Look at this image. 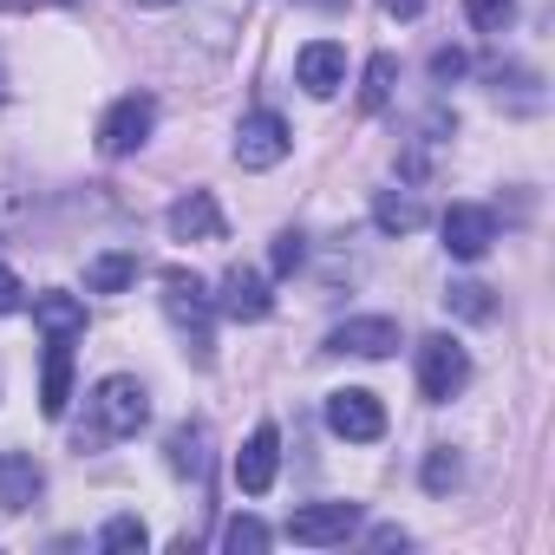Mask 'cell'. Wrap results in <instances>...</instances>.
Masks as SVG:
<instances>
[{
  "mask_svg": "<svg viewBox=\"0 0 555 555\" xmlns=\"http://www.w3.org/2000/svg\"><path fill=\"white\" fill-rule=\"evenodd\" d=\"M92 425L79 431V444H112V438H138L151 425V392L131 379V373H112L92 386Z\"/></svg>",
  "mask_w": 555,
  "mask_h": 555,
  "instance_id": "1",
  "label": "cell"
},
{
  "mask_svg": "<svg viewBox=\"0 0 555 555\" xmlns=\"http://www.w3.org/2000/svg\"><path fill=\"white\" fill-rule=\"evenodd\" d=\"M164 314H170V327L196 347V360H209V295H203V282L190 268H164Z\"/></svg>",
  "mask_w": 555,
  "mask_h": 555,
  "instance_id": "2",
  "label": "cell"
},
{
  "mask_svg": "<svg viewBox=\"0 0 555 555\" xmlns=\"http://www.w3.org/2000/svg\"><path fill=\"white\" fill-rule=\"evenodd\" d=\"M464 386H470V353H464L451 334L418 340V392H425L431 405H444V399H457Z\"/></svg>",
  "mask_w": 555,
  "mask_h": 555,
  "instance_id": "3",
  "label": "cell"
},
{
  "mask_svg": "<svg viewBox=\"0 0 555 555\" xmlns=\"http://www.w3.org/2000/svg\"><path fill=\"white\" fill-rule=\"evenodd\" d=\"M151 125H157V99H151V92H125V99L99 118V151H105V157H131V151L151 138Z\"/></svg>",
  "mask_w": 555,
  "mask_h": 555,
  "instance_id": "4",
  "label": "cell"
},
{
  "mask_svg": "<svg viewBox=\"0 0 555 555\" xmlns=\"http://www.w3.org/2000/svg\"><path fill=\"white\" fill-rule=\"evenodd\" d=\"M288 151H295V138H288L282 112H248L242 118V131H235V164L242 170H274Z\"/></svg>",
  "mask_w": 555,
  "mask_h": 555,
  "instance_id": "5",
  "label": "cell"
},
{
  "mask_svg": "<svg viewBox=\"0 0 555 555\" xmlns=\"http://www.w3.org/2000/svg\"><path fill=\"white\" fill-rule=\"evenodd\" d=\"M327 431L347 438V444H379V438H386V405H379L373 392L347 386V392L327 399Z\"/></svg>",
  "mask_w": 555,
  "mask_h": 555,
  "instance_id": "6",
  "label": "cell"
},
{
  "mask_svg": "<svg viewBox=\"0 0 555 555\" xmlns=\"http://www.w3.org/2000/svg\"><path fill=\"white\" fill-rule=\"evenodd\" d=\"M360 529V503H308L288 516V542L301 548H327V542H347Z\"/></svg>",
  "mask_w": 555,
  "mask_h": 555,
  "instance_id": "7",
  "label": "cell"
},
{
  "mask_svg": "<svg viewBox=\"0 0 555 555\" xmlns=\"http://www.w3.org/2000/svg\"><path fill=\"white\" fill-rule=\"evenodd\" d=\"M274 470H282V431H274V425H255L248 444L235 451V483H242V496L274 490Z\"/></svg>",
  "mask_w": 555,
  "mask_h": 555,
  "instance_id": "8",
  "label": "cell"
},
{
  "mask_svg": "<svg viewBox=\"0 0 555 555\" xmlns=\"http://www.w3.org/2000/svg\"><path fill=\"white\" fill-rule=\"evenodd\" d=\"M490 242H496V216H490L483 203H451V209H444V248H451L457 261H483Z\"/></svg>",
  "mask_w": 555,
  "mask_h": 555,
  "instance_id": "9",
  "label": "cell"
},
{
  "mask_svg": "<svg viewBox=\"0 0 555 555\" xmlns=\"http://www.w3.org/2000/svg\"><path fill=\"white\" fill-rule=\"evenodd\" d=\"M399 347V321L386 314H360V321H340L327 334V353H360V360H386Z\"/></svg>",
  "mask_w": 555,
  "mask_h": 555,
  "instance_id": "10",
  "label": "cell"
},
{
  "mask_svg": "<svg viewBox=\"0 0 555 555\" xmlns=\"http://www.w3.org/2000/svg\"><path fill=\"white\" fill-rule=\"evenodd\" d=\"M216 308L229 314V321H268V282H261V268H229L222 274V295H216Z\"/></svg>",
  "mask_w": 555,
  "mask_h": 555,
  "instance_id": "11",
  "label": "cell"
},
{
  "mask_svg": "<svg viewBox=\"0 0 555 555\" xmlns=\"http://www.w3.org/2000/svg\"><path fill=\"white\" fill-rule=\"evenodd\" d=\"M164 222H170V235H177V242H222V209H216V196H209V190L177 196Z\"/></svg>",
  "mask_w": 555,
  "mask_h": 555,
  "instance_id": "12",
  "label": "cell"
},
{
  "mask_svg": "<svg viewBox=\"0 0 555 555\" xmlns=\"http://www.w3.org/2000/svg\"><path fill=\"white\" fill-rule=\"evenodd\" d=\"M295 79H301L314 99H334V92L347 86V53H340L334 40H314V47H301V60H295Z\"/></svg>",
  "mask_w": 555,
  "mask_h": 555,
  "instance_id": "13",
  "label": "cell"
},
{
  "mask_svg": "<svg viewBox=\"0 0 555 555\" xmlns=\"http://www.w3.org/2000/svg\"><path fill=\"white\" fill-rule=\"evenodd\" d=\"M73 405V340H47V366H40V412L66 418Z\"/></svg>",
  "mask_w": 555,
  "mask_h": 555,
  "instance_id": "14",
  "label": "cell"
},
{
  "mask_svg": "<svg viewBox=\"0 0 555 555\" xmlns=\"http://www.w3.org/2000/svg\"><path fill=\"white\" fill-rule=\"evenodd\" d=\"M47 490V470L27 451H0V509H27Z\"/></svg>",
  "mask_w": 555,
  "mask_h": 555,
  "instance_id": "15",
  "label": "cell"
},
{
  "mask_svg": "<svg viewBox=\"0 0 555 555\" xmlns=\"http://www.w3.org/2000/svg\"><path fill=\"white\" fill-rule=\"evenodd\" d=\"M34 327L47 340H79L86 334V301L79 295H34Z\"/></svg>",
  "mask_w": 555,
  "mask_h": 555,
  "instance_id": "16",
  "label": "cell"
},
{
  "mask_svg": "<svg viewBox=\"0 0 555 555\" xmlns=\"http://www.w3.org/2000/svg\"><path fill=\"white\" fill-rule=\"evenodd\" d=\"M131 282H138V255H125V248L86 261V288H92V295H118V288H131Z\"/></svg>",
  "mask_w": 555,
  "mask_h": 555,
  "instance_id": "17",
  "label": "cell"
},
{
  "mask_svg": "<svg viewBox=\"0 0 555 555\" xmlns=\"http://www.w3.org/2000/svg\"><path fill=\"white\" fill-rule=\"evenodd\" d=\"M373 222H379L386 235H412V229L425 222V203H418V196H392V190H386V196L373 203Z\"/></svg>",
  "mask_w": 555,
  "mask_h": 555,
  "instance_id": "18",
  "label": "cell"
},
{
  "mask_svg": "<svg viewBox=\"0 0 555 555\" xmlns=\"http://www.w3.org/2000/svg\"><path fill=\"white\" fill-rule=\"evenodd\" d=\"M392 79H399V66H392V53H379L366 66V86H360V112H386L392 105Z\"/></svg>",
  "mask_w": 555,
  "mask_h": 555,
  "instance_id": "19",
  "label": "cell"
},
{
  "mask_svg": "<svg viewBox=\"0 0 555 555\" xmlns=\"http://www.w3.org/2000/svg\"><path fill=\"white\" fill-rule=\"evenodd\" d=\"M203 444H209V431H203V425L170 431V464H177V470H190V477H203V464H209V457H203Z\"/></svg>",
  "mask_w": 555,
  "mask_h": 555,
  "instance_id": "20",
  "label": "cell"
},
{
  "mask_svg": "<svg viewBox=\"0 0 555 555\" xmlns=\"http://www.w3.org/2000/svg\"><path fill=\"white\" fill-rule=\"evenodd\" d=\"M464 14H470V27H483V34H503V27L516 21V0H464Z\"/></svg>",
  "mask_w": 555,
  "mask_h": 555,
  "instance_id": "21",
  "label": "cell"
},
{
  "mask_svg": "<svg viewBox=\"0 0 555 555\" xmlns=\"http://www.w3.org/2000/svg\"><path fill=\"white\" fill-rule=\"evenodd\" d=\"M151 542V529L138 522V516H112L105 529H99V548H144Z\"/></svg>",
  "mask_w": 555,
  "mask_h": 555,
  "instance_id": "22",
  "label": "cell"
},
{
  "mask_svg": "<svg viewBox=\"0 0 555 555\" xmlns=\"http://www.w3.org/2000/svg\"><path fill=\"white\" fill-rule=\"evenodd\" d=\"M222 548H229V555H242V548H248V555H261V548H268V529H261L255 516H235V522L222 529Z\"/></svg>",
  "mask_w": 555,
  "mask_h": 555,
  "instance_id": "23",
  "label": "cell"
},
{
  "mask_svg": "<svg viewBox=\"0 0 555 555\" xmlns=\"http://www.w3.org/2000/svg\"><path fill=\"white\" fill-rule=\"evenodd\" d=\"M444 301H451V308H457L464 321H490V288H483V282H457V288H451Z\"/></svg>",
  "mask_w": 555,
  "mask_h": 555,
  "instance_id": "24",
  "label": "cell"
},
{
  "mask_svg": "<svg viewBox=\"0 0 555 555\" xmlns=\"http://www.w3.org/2000/svg\"><path fill=\"white\" fill-rule=\"evenodd\" d=\"M451 483H457V457H451V451H431V457H425V490L444 496Z\"/></svg>",
  "mask_w": 555,
  "mask_h": 555,
  "instance_id": "25",
  "label": "cell"
},
{
  "mask_svg": "<svg viewBox=\"0 0 555 555\" xmlns=\"http://www.w3.org/2000/svg\"><path fill=\"white\" fill-rule=\"evenodd\" d=\"M464 66H470V60H464L457 47H438V53H431V79H438V86H444V79H464Z\"/></svg>",
  "mask_w": 555,
  "mask_h": 555,
  "instance_id": "26",
  "label": "cell"
},
{
  "mask_svg": "<svg viewBox=\"0 0 555 555\" xmlns=\"http://www.w3.org/2000/svg\"><path fill=\"white\" fill-rule=\"evenodd\" d=\"M21 308H27L21 274H14V268H0V314H21Z\"/></svg>",
  "mask_w": 555,
  "mask_h": 555,
  "instance_id": "27",
  "label": "cell"
},
{
  "mask_svg": "<svg viewBox=\"0 0 555 555\" xmlns=\"http://www.w3.org/2000/svg\"><path fill=\"white\" fill-rule=\"evenodd\" d=\"M301 255H308V248H301V235H282V242H274V268H282V274H295V268H301Z\"/></svg>",
  "mask_w": 555,
  "mask_h": 555,
  "instance_id": "28",
  "label": "cell"
},
{
  "mask_svg": "<svg viewBox=\"0 0 555 555\" xmlns=\"http://www.w3.org/2000/svg\"><path fill=\"white\" fill-rule=\"evenodd\" d=\"M379 8H386L392 21H418V14H425V0H379Z\"/></svg>",
  "mask_w": 555,
  "mask_h": 555,
  "instance_id": "29",
  "label": "cell"
},
{
  "mask_svg": "<svg viewBox=\"0 0 555 555\" xmlns=\"http://www.w3.org/2000/svg\"><path fill=\"white\" fill-rule=\"evenodd\" d=\"M138 8H177V0H138Z\"/></svg>",
  "mask_w": 555,
  "mask_h": 555,
  "instance_id": "30",
  "label": "cell"
}]
</instances>
